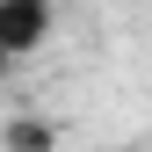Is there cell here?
I'll list each match as a JSON object with an SVG mask.
<instances>
[{"instance_id": "2", "label": "cell", "mask_w": 152, "mask_h": 152, "mask_svg": "<svg viewBox=\"0 0 152 152\" xmlns=\"http://www.w3.org/2000/svg\"><path fill=\"white\" fill-rule=\"evenodd\" d=\"M0 152H58V123L51 116H7L0 123Z\"/></svg>"}, {"instance_id": "3", "label": "cell", "mask_w": 152, "mask_h": 152, "mask_svg": "<svg viewBox=\"0 0 152 152\" xmlns=\"http://www.w3.org/2000/svg\"><path fill=\"white\" fill-rule=\"evenodd\" d=\"M0 72H7V51H0Z\"/></svg>"}, {"instance_id": "1", "label": "cell", "mask_w": 152, "mask_h": 152, "mask_svg": "<svg viewBox=\"0 0 152 152\" xmlns=\"http://www.w3.org/2000/svg\"><path fill=\"white\" fill-rule=\"evenodd\" d=\"M51 29H58V7L51 0H0V51H7V65L36 58L51 44Z\"/></svg>"}]
</instances>
